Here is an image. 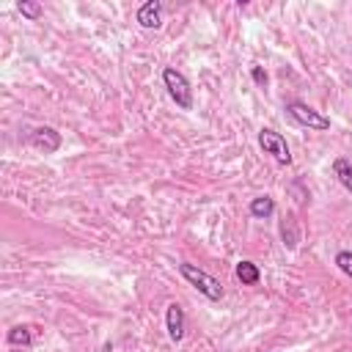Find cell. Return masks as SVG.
Segmentation results:
<instances>
[{
    "label": "cell",
    "mask_w": 352,
    "mask_h": 352,
    "mask_svg": "<svg viewBox=\"0 0 352 352\" xmlns=\"http://www.w3.org/2000/svg\"><path fill=\"white\" fill-rule=\"evenodd\" d=\"M179 272H182V278L190 283V286H195L206 300H220L223 297V286H220V280L217 278H212L209 272H204V270H198L195 264H179Z\"/></svg>",
    "instance_id": "1"
},
{
    "label": "cell",
    "mask_w": 352,
    "mask_h": 352,
    "mask_svg": "<svg viewBox=\"0 0 352 352\" xmlns=\"http://www.w3.org/2000/svg\"><path fill=\"white\" fill-rule=\"evenodd\" d=\"M162 82H165L170 99H173L182 110H190V107H192V88H190V82H187V77H184L182 72H176L173 66H168V69L162 72Z\"/></svg>",
    "instance_id": "2"
},
{
    "label": "cell",
    "mask_w": 352,
    "mask_h": 352,
    "mask_svg": "<svg viewBox=\"0 0 352 352\" xmlns=\"http://www.w3.org/2000/svg\"><path fill=\"white\" fill-rule=\"evenodd\" d=\"M286 113L297 121V124H302V126H308V129H330V118L327 116H322L319 110H314L311 104H305V102H289L286 104Z\"/></svg>",
    "instance_id": "3"
},
{
    "label": "cell",
    "mask_w": 352,
    "mask_h": 352,
    "mask_svg": "<svg viewBox=\"0 0 352 352\" xmlns=\"http://www.w3.org/2000/svg\"><path fill=\"white\" fill-rule=\"evenodd\" d=\"M258 146L264 148V154H272L280 165H289L292 162V154H289V146H286V138L275 129H261L258 132Z\"/></svg>",
    "instance_id": "4"
},
{
    "label": "cell",
    "mask_w": 352,
    "mask_h": 352,
    "mask_svg": "<svg viewBox=\"0 0 352 352\" xmlns=\"http://www.w3.org/2000/svg\"><path fill=\"white\" fill-rule=\"evenodd\" d=\"M165 324H168V336L170 341H182L184 338V308L179 302H170L165 311Z\"/></svg>",
    "instance_id": "5"
},
{
    "label": "cell",
    "mask_w": 352,
    "mask_h": 352,
    "mask_svg": "<svg viewBox=\"0 0 352 352\" xmlns=\"http://www.w3.org/2000/svg\"><path fill=\"white\" fill-rule=\"evenodd\" d=\"M33 146L36 148H41L44 154H52V151H58L60 148V135L52 129V126H38V129H33Z\"/></svg>",
    "instance_id": "6"
},
{
    "label": "cell",
    "mask_w": 352,
    "mask_h": 352,
    "mask_svg": "<svg viewBox=\"0 0 352 352\" xmlns=\"http://www.w3.org/2000/svg\"><path fill=\"white\" fill-rule=\"evenodd\" d=\"M138 22L143 25V28H160L162 25V6L157 3V0H148V3H143L140 8H138Z\"/></svg>",
    "instance_id": "7"
},
{
    "label": "cell",
    "mask_w": 352,
    "mask_h": 352,
    "mask_svg": "<svg viewBox=\"0 0 352 352\" xmlns=\"http://www.w3.org/2000/svg\"><path fill=\"white\" fill-rule=\"evenodd\" d=\"M236 278L242 280V286H253V283H258L261 272H258V267L253 261H239L236 264Z\"/></svg>",
    "instance_id": "8"
},
{
    "label": "cell",
    "mask_w": 352,
    "mask_h": 352,
    "mask_svg": "<svg viewBox=\"0 0 352 352\" xmlns=\"http://www.w3.org/2000/svg\"><path fill=\"white\" fill-rule=\"evenodd\" d=\"M333 173H336L338 182L352 192V162H349L346 157H338V160L333 162Z\"/></svg>",
    "instance_id": "9"
},
{
    "label": "cell",
    "mask_w": 352,
    "mask_h": 352,
    "mask_svg": "<svg viewBox=\"0 0 352 352\" xmlns=\"http://www.w3.org/2000/svg\"><path fill=\"white\" fill-rule=\"evenodd\" d=\"M8 344L14 346H30L33 344V336H30V327L28 324H16L8 330Z\"/></svg>",
    "instance_id": "10"
},
{
    "label": "cell",
    "mask_w": 352,
    "mask_h": 352,
    "mask_svg": "<svg viewBox=\"0 0 352 352\" xmlns=\"http://www.w3.org/2000/svg\"><path fill=\"white\" fill-rule=\"evenodd\" d=\"M275 212V204H272V198H267V195H258V198H253L250 201V214L253 217H270Z\"/></svg>",
    "instance_id": "11"
},
{
    "label": "cell",
    "mask_w": 352,
    "mask_h": 352,
    "mask_svg": "<svg viewBox=\"0 0 352 352\" xmlns=\"http://www.w3.org/2000/svg\"><path fill=\"white\" fill-rule=\"evenodd\" d=\"M16 8H19V14H22V16H28V19H38V16H41V6H38V3L22 0Z\"/></svg>",
    "instance_id": "12"
},
{
    "label": "cell",
    "mask_w": 352,
    "mask_h": 352,
    "mask_svg": "<svg viewBox=\"0 0 352 352\" xmlns=\"http://www.w3.org/2000/svg\"><path fill=\"white\" fill-rule=\"evenodd\" d=\"M336 264H338V270H341L344 275L352 278V253H349V250H341V253L336 256Z\"/></svg>",
    "instance_id": "13"
},
{
    "label": "cell",
    "mask_w": 352,
    "mask_h": 352,
    "mask_svg": "<svg viewBox=\"0 0 352 352\" xmlns=\"http://www.w3.org/2000/svg\"><path fill=\"white\" fill-rule=\"evenodd\" d=\"M250 74H253V80H256V85H261V88L267 85V72H264L261 66H253V69H250Z\"/></svg>",
    "instance_id": "14"
}]
</instances>
